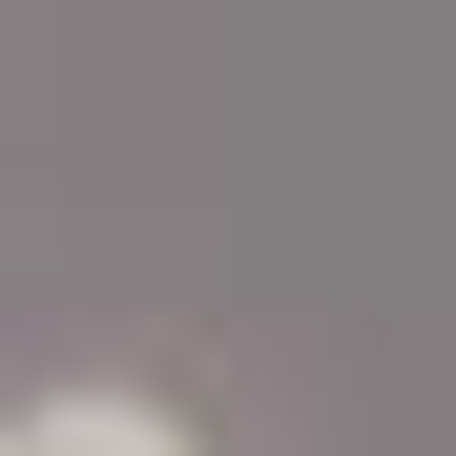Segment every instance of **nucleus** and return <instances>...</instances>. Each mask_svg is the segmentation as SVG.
Here are the masks:
<instances>
[{"label": "nucleus", "instance_id": "1", "mask_svg": "<svg viewBox=\"0 0 456 456\" xmlns=\"http://www.w3.org/2000/svg\"><path fill=\"white\" fill-rule=\"evenodd\" d=\"M0 456H208L167 395H21L0 415Z\"/></svg>", "mask_w": 456, "mask_h": 456}]
</instances>
